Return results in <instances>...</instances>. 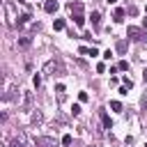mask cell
I'll use <instances>...</instances> for the list:
<instances>
[{"label": "cell", "instance_id": "ffe728a7", "mask_svg": "<svg viewBox=\"0 0 147 147\" xmlns=\"http://www.w3.org/2000/svg\"><path fill=\"white\" fill-rule=\"evenodd\" d=\"M78 99H80V101H87L90 96H87V92H80V94H78Z\"/></svg>", "mask_w": 147, "mask_h": 147}, {"label": "cell", "instance_id": "5b68a950", "mask_svg": "<svg viewBox=\"0 0 147 147\" xmlns=\"http://www.w3.org/2000/svg\"><path fill=\"white\" fill-rule=\"evenodd\" d=\"M124 14H126V11H124V9H119V7H117V9H115V11H113V18H115V21H117V23H119V21H124Z\"/></svg>", "mask_w": 147, "mask_h": 147}, {"label": "cell", "instance_id": "7c38bea8", "mask_svg": "<svg viewBox=\"0 0 147 147\" xmlns=\"http://www.w3.org/2000/svg\"><path fill=\"white\" fill-rule=\"evenodd\" d=\"M117 69H122V71H126V69H129V62H126V60H122V62L117 64Z\"/></svg>", "mask_w": 147, "mask_h": 147}, {"label": "cell", "instance_id": "d6986e66", "mask_svg": "<svg viewBox=\"0 0 147 147\" xmlns=\"http://www.w3.org/2000/svg\"><path fill=\"white\" fill-rule=\"evenodd\" d=\"M119 94H122V96H126V94H129V87H126V85H124V87H119Z\"/></svg>", "mask_w": 147, "mask_h": 147}, {"label": "cell", "instance_id": "8fae6325", "mask_svg": "<svg viewBox=\"0 0 147 147\" xmlns=\"http://www.w3.org/2000/svg\"><path fill=\"white\" fill-rule=\"evenodd\" d=\"M117 51H119V53H126V41H124V39L117 41Z\"/></svg>", "mask_w": 147, "mask_h": 147}, {"label": "cell", "instance_id": "2e32d148", "mask_svg": "<svg viewBox=\"0 0 147 147\" xmlns=\"http://www.w3.org/2000/svg\"><path fill=\"white\" fill-rule=\"evenodd\" d=\"M96 71H99V74H103V71H106V64H103V62H99V64H96Z\"/></svg>", "mask_w": 147, "mask_h": 147}, {"label": "cell", "instance_id": "9c48e42d", "mask_svg": "<svg viewBox=\"0 0 147 147\" xmlns=\"http://www.w3.org/2000/svg\"><path fill=\"white\" fill-rule=\"evenodd\" d=\"M53 30H64V21L62 18H55L53 21Z\"/></svg>", "mask_w": 147, "mask_h": 147}, {"label": "cell", "instance_id": "7a4b0ae2", "mask_svg": "<svg viewBox=\"0 0 147 147\" xmlns=\"http://www.w3.org/2000/svg\"><path fill=\"white\" fill-rule=\"evenodd\" d=\"M57 7H60V5H57V0H46V2H44V9H46L48 14H55V11H57Z\"/></svg>", "mask_w": 147, "mask_h": 147}, {"label": "cell", "instance_id": "3957f363", "mask_svg": "<svg viewBox=\"0 0 147 147\" xmlns=\"http://www.w3.org/2000/svg\"><path fill=\"white\" fill-rule=\"evenodd\" d=\"M69 9H71V14H83V2H80V0H78V2H71Z\"/></svg>", "mask_w": 147, "mask_h": 147}, {"label": "cell", "instance_id": "52a82bcc", "mask_svg": "<svg viewBox=\"0 0 147 147\" xmlns=\"http://www.w3.org/2000/svg\"><path fill=\"white\" fill-rule=\"evenodd\" d=\"M101 122H103V126H106V129H113V122H110V117H108L106 113H101Z\"/></svg>", "mask_w": 147, "mask_h": 147}, {"label": "cell", "instance_id": "5bb4252c", "mask_svg": "<svg viewBox=\"0 0 147 147\" xmlns=\"http://www.w3.org/2000/svg\"><path fill=\"white\" fill-rule=\"evenodd\" d=\"M32 83H34V85L39 87V85H41V76H39V74H34V78H32Z\"/></svg>", "mask_w": 147, "mask_h": 147}, {"label": "cell", "instance_id": "44dd1931", "mask_svg": "<svg viewBox=\"0 0 147 147\" xmlns=\"http://www.w3.org/2000/svg\"><path fill=\"white\" fill-rule=\"evenodd\" d=\"M106 2H108V5H113V2H117V0H106Z\"/></svg>", "mask_w": 147, "mask_h": 147}, {"label": "cell", "instance_id": "30bf717a", "mask_svg": "<svg viewBox=\"0 0 147 147\" xmlns=\"http://www.w3.org/2000/svg\"><path fill=\"white\" fill-rule=\"evenodd\" d=\"M30 18H32L30 14H21V16H18V23H21V25H23V23H30Z\"/></svg>", "mask_w": 147, "mask_h": 147}, {"label": "cell", "instance_id": "8992f818", "mask_svg": "<svg viewBox=\"0 0 147 147\" xmlns=\"http://www.w3.org/2000/svg\"><path fill=\"white\" fill-rule=\"evenodd\" d=\"M30 44H32V37H21L18 39V48H28Z\"/></svg>", "mask_w": 147, "mask_h": 147}, {"label": "cell", "instance_id": "ba28073f", "mask_svg": "<svg viewBox=\"0 0 147 147\" xmlns=\"http://www.w3.org/2000/svg\"><path fill=\"white\" fill-rule=\"evenodd\" d=\"M74 23H76L78 28H83V23H85V18H83V14H74Z\"/></svg>", "mask_w": 147, "mask_h": 147}, {"label": "cell", "instance_id": "6da1fadb", "mask_svg": "<svg viewBox=\"0 0 147 147\" xmlns=\"http://www.w3.org/2000/svg\"><path fill=\"white\" fill-rule=\"evenodd\" d=\"M126 37H129L131 41H142L147 34H145L140 28H133V25H129V30H126Z\"/></svg>", "mask_w": 147, "mask_h": 147}, {"label": "cell", "instance_id": "9a60e30c", "mask_svg": "<svg viewBox=\"0 0 147 147\" xmlns=\"http://www.w3.org/2000/svg\"><path fill=\"white\" fill-rule=\"evenodd\" d=\"M71 113H74V115H80V106L74 103V106H71Z\"/></svg>", "mask_w": 147, "mask_h": 147}, {"label": "cell", "instance_id": "ac0fdd59", "mask_svg": "<svg viewBox=\"0 0 147 147\" xmlns=\"http://www.w3.org/2000/svg\"><path fill=\"white\" fill-rule=\"evenodd\" d=\"M87 55H92V57H94V55H99V51H96V48H87Z\"/></svg>", "mask_w": 147, "mask_h": 147}, {"label": "cell", "instance_id": "277c9868", "mask_svg": "<svg viewBox=\"0 0 147 147\" xmlns=\"http://www.w3.org/2000/svg\"><path fill=\"white\" fill-rule=\"evenodd\" d=\"M90 18H92V25L99 30V25H101V14H99V11H92V16H90Z\"/></svg>", "mask_w": 147, "mask_h": 147}, {"label": "cell", "instance_id": "4fadbf2b", "mask_svg": "<svg viewBox=\"0 0 147 147\" xmlns=\"http://www.w3.org/2000/svg\"><path fill=\"white\" fill-rule=\"evenodd\" d=\"M110 108H113V110H122V103H119V101H110Z\"/></svg>", "mask_w": 147, "mask_h": 147}, {"label": "cell", "instance_id": "e0dca14e", "mask_svg": "<svg viewBox=\"0 0 147 147\" xmlns=\"http://www.w3.org/2000/svg\"><path fill=\"white\" fill-rule=\"evenodd\" d=\"M71 140H74L71 136H64V138H62V145H71Z\"/></svg>", "mask_w": 147, "mask_h": 147}]
</instances>
